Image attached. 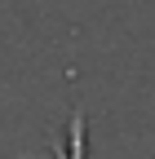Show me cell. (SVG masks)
<instances>
[{
	"label": "cell",
	"mask_w": 155,
	"mask_h": 159,
	"mask_svg": "<svg viewBox=\"0 0 155 159\" xmlns=\"http://www.w3.org/2000/svg\"><path fill=\"white\" fill-rule=\"evenodd\" d=\"M62 159H84V119H80V115L71 119V146H67Z\"/></svg>",
	"instance_id": "cell-1"
}]
</instances>
